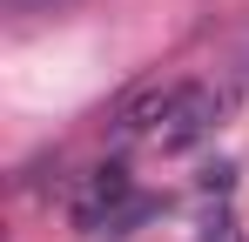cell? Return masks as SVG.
<instances>
[{
	"label": "cell",
	"mask_w": 249,
	"mask_h": 242,
	"mask_svg": "<svg viewBox=\"0 0 249 242\" xmlns=\"http://www.w3.org/2000/svg\"><path fill=\"white\" fill-rule=\"evenodd\" d=\"M215 121H222V94L202 81H175V101L155 128V148H196L202 135H215Z\"/></svg>",
	"instance_id": "obj_1"
},
{
	"label": "cell",
	"mask_w": 249,
	"mask_h": 242,
	"mask_svg": "<svg viewBox=\"0 0 249 242\" xmlns=\"http://www.w3.org/2000/svg\"><path fill=\"white\" fill-rule=\"evenodd\" d=\"M128 202H135V182H128L122 161H108V168H94L81 189H74L68 215H74V229H88V236H108V229H115V215H122Z\"/></svg>",
	"instance_id": "obj_2"
},
{
	"label": "cell",
	"mask_w": 249,
	"mask_h": 242,
	"mask_svg": "<svg viewBox=\"0 0 249 242\" xmlns=\"http://www.w3.org/2000/svg\"><path fill=\"white\" fill-rule=\"evenodd\" d=\"M202 242H249V236H243V222H236L229 208H215V215L202 222Z\"/></svg>",
	"instance_id": "obj_3"
},
{
	"label": "cell",
	"mask_w": 249,
	"mask_h": 242,
	"mask_svg": "<svg viewBox=\"0 0 249 242\" xmlns=\"http://www.w3.org/2000/svg\"><path fill=\"white\" fill-rule=\"evenodd\" d=\"M7 7H20V14H47V7H68V0H7Z\"/></svg>",
	"instance_id": "obj_4"
}]
</instances>
